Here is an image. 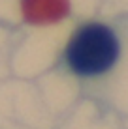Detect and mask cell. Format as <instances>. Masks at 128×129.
Wrapping results in <instances>:
<instances>
[{
  "label": "cell",
  "instance_id": "obj_2",
  "mask_svg": "<svg viewBox=\"0 0 128 129\" xmlns=\"http://www.w3.org/2000/svg\"><path fill=\"white\" fill-rule=\"evenodd\" d=\"M21 19L30 26L59 24L72 13L70 0H19Z\"/></svg>",
  "mask_w": 128,
  "mask_h": 129
},
{
  "label": "cell",
  "instance_id": "obj_1",
  "mask_svg": "<svg viewBox=\"0 0 128 129\" xmlns=\"http://www.w3.org/2000/svg\"><path fill=\"white\" fill-rule=\"evenodd\" d=\"M68 68L81 77L109 71L119 58V39L104 24H85L70 38L64 51Z\"/></svg>",
  "mask_w": 128,
  "mask_h": 129
}]
</instances>
